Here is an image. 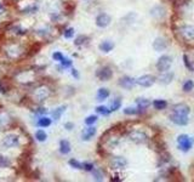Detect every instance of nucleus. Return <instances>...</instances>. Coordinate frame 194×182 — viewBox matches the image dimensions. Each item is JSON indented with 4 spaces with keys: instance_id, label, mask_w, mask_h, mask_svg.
<instances>
[{
    "instance_id": "obj_39",
    "label": "nucleus",
    "mask_w": 194,
    "mask_h": 182,
    "mask_svg": "<svg viewBox=\"0 0 194 182\" xmlns=\"http://www.w3.org/2000/svg\"><path fill=\"white\" fill-rule=\"evenodd\" d=\"M183 61H184V66L188 68V69H193V67H192V64H191V62H189V60H188V56L187 55H183Z\"/></svg>"
},
{
    "instance_id": "obj_30",
    "label": "nucleus",
    "mask_w": 194,
    "mask_h": 182,
    "mask_svg": "<svg viewBox=\"0 0 194 182\" xmlns=\"http://www.w3.org/2000/svg\"><path fill=\"white\" fill-rule=\"evenodd\" d=\"M193 87H194V83L192 80H189V79L183 84V91H186V92L192 91V90H193Z\"/></svg>"
},
{
    "instance_id": "obj_20",
    "label": "nucleus",
    "mask_w": 194,
    "mask_h": 182,
    "mask_svg": "<svg viewBox=\"0 0 194 182\" xmlns=\"http://www.w3.org/2000/svg\"><path fill=\"white\" fill-rule=\"evenodd\" d=\"M136 103H137V108L141 109V111L147 109L149 107V104H151L149 100H147V99H137Z\"/></svg>"
},
{
    "instance_id": "obj_23",
    "label": "nucleus",
    "mask_w": 194,
    "mask_h": 182,
    "mask_svg": "<svg viewBox=\"0 0 194 182\" xmlns=\"http://www.w3.org/2000/svg\"><path fill=\"white\" fill-rule=\"evenodd\" d=\"M51 123H52V120H51L50 118H47V117H41V118H39V120H38V126H40V127H47V126L51 125Z\"/></svg>"
},
{
    "instance_id": "obj_8",
    "label": "nucleus",
    "mask_w": 194,
    "mask_h": 182,
    "mask_svg": "<svg viewBox=\"0 0 194 182\" xmlns=\"http://www.w3.org/2000/svg\"><path fill=\"white\" fill-rule=\"evenodd\" d=\"M2 144H4V147H6V148L16 147V146H18L19 144V137L17 136V135H14V134L7 135V136L4 139Z\"/></svg>"
},
{
    "instance_id": "obj_41",
    "label": "nucleus",
    "mask_w": 194,
    "mask_h": 182,
    "mask_svg": "<svg viewBox=\"0 0 194 182\" xmlns=\"http://www.w3.org/2000/svg\"><path fill=\"white\" fill-rule=\"evenodd\" d=\"M61 64H62L64 68H67V67H71V66H72V61L68 60V59H63V60L61 61Z\"/></svg>"
},
{
    "instance_id": "obj_22",
    "label": "nucleus",
    "mask_w": 194,
    "mask_h": 182,
    "mask_svg": "<svg viewBox=\"0 0 194 182\" xmlns=\"http://www.w3.org/2000/svg\"><path fill=\"white\" fill-rule=\"evenodd\" d=\"M66 108H67V106H61V107H57L54 112H52V118L55 119V120H58L61 117H62V114L64 113V111H66Z\"/></svg>"
},
{
    "instance_id": "obj_16",
    "label": "nucleus",
    "mask_w": 194,
    "mask_h": 182,
    "mask_svg": "<svg viewBox=\"0 0 194 182\" xmlns=\"http://www.w3.org/2000/svg\"><path fill=\"white\" fill-rule=\"evenodd\" d=\"M174 72L166 71V72H161V74L158 77V80L160 81L161 84H170L171 81L174 80Z\"/></svg>"
},
{
    "instance_id": "obj_33",
    "label": "nucleus",
    "mask_w": 194,
    "mask_h": 182,
    "mask_svg": "<svg viewBox=\"0 0 194 182\" xmlns=\"http://www.w3.org/2000/svg\"><path fill=\"white\" fill-rule=\"evenodd\" d=\"M96 121H97V117H96V115H90V117H87V118L85 119V124H86L87 126H90V125L95 124Z\"/></svg>"
},
{
    "instance_id": "obj_13",
    "label": "nucleus",
    "mask_w": 194,
    "mask_h": 182,
    "mask_svg": "<svg viewBox=\"0 0 194 182\" xmlns=\"http://www.w3.org/2000/svg\"><path fill=\"white\" fill-rule=\"evenodd\" d=\"M136 84V80L131 77H123L120 80H119V85L126 90H131Z\"/></svg>"
},
{
    "instance_id": "obj_9",
    "label": "nucleus",
    "mask_w": 194,
    "mask_h": 182,
    "mask_svg": "<svg viewBox=\"0 0 194 182\" xmlns=\"http://www.w3.org/2000/svg\"><path fill=\"white\" fill-rule=\"evenodd\" d=\"M50 95V91L46 86H41V87H38L35 91H34V97L37 101H44L49 97Z\"/></svg>"
},
{
    "instance_id": "obj_42",
    "label": "nucleus",
    "mask_w": 194,
    "mask_h": 182,
    "mask_svg": "<svg viewBox=\"0 0 194 182\" xmlns=\"http://www.w3.org/2000/svg\"><path fill=\"white\" fill-rule=\"evenodd\" d=\"M64 127H66V130H73L74 124H73V123H71V121H68V123H66V124H64Z\"/></svg>"
},
{
    "instance_id": "obj_18",
    "label": "nucleus",
    "mask_w": 194,
    "mask_h": 182,
    "mask_svg": "<svg viewBox=\"0 0 194 182\" xmlns=\"http://www.w3.org/2000/svg\"><path fill=\"white\" fill-rule=\"evenodd\" d=\"M114 42L111 40H106L103 41L101 45H99V50L101 51H103V52H109V51H112L113 49H114Z\"/></svg>"
},
{
    "instance_id": "obj_45",
    "label": "nucleus",
    "mask_w": 194,
    "mask_h": 182,
    "mask_svg": "<svg viewBox=\"0 0 194 182\" xmlns=\"http://www.w3.org/2000/svg\"><path fill=\"white\" fill-rule=\"evenodd\" d=\"M2 9V2H0V10Z\"/></svg>"
},
{
    "instance_id": "obj_35",
    "label": "nucleus",
    "mask_w": 194,
    "mask_h": 182,
    "mask_svg": "<svg viewBox=\"0 0 194 182\" xmlns=\"http://www.w3.org/2000/svg\"><path fill=\"white\" fill-rule=\"evenodd\" d=\"M11 162L5 158V157H0V168H6V166H10Z\"/></svg>"
},
{
    "instance_id": "obj_10",
    "label": "nucleus",
    "mask_w": 194,
    "mask_h": 182,
    "mask_svg": "<svg viewBox=\"0 0 194 182\" xmlns=\"http://www.w3.org/2000/svg\"><path fill=\"white\" fill-rule=\"evenodd\" d=\"M170 119L171 121L176 124V125H181V126H184L188 124V115H182V114H177V113H172L170 115Z\"/></svg>"
},
{
    "instance_id": "obj_12",
    "label": "nucleus",
    "mask_w": 194,
    "mask_h": 182,
    "mask_svg": "<svg viewBox=\"0 0 194 182\" xmlns=\"http://www.w3.org/2000/svg\"><path fill=\"white\" fill-rule=\"evenodd\" d=\"M127 165V160L124 158V157H114L112 160H111V166L112 169H123Z\"/></svg>"
},
{
    "instance_id": "obj_3",
    "label": "nucleus",
    "mask_w": 194,
    "mask_h": 182,
    "mask_svg": "<svg viewBox=\"0 0 194 182\" xmlns=\"http://www.w3.org/2000/svg\"><path fill=\"white\" fill-rule=\"evenodd\" d=\"M129 139L135 143H144L148 140V136L146 132H143L141 130H132L129 132Z\"/></svg>"
},
{
    "instance_id": "obj_27",
    "label": "nucleus",
    "mask_w": 194,
    "mask_h": 182,
    "mask_svg": "<svg viewBox=\"0 0 194 182\" xmlns=\"http://www.w3.org/2000/svg\"><path fill=\"white\" fill-rule=\"evenodd\" d=\"M35 11H38V6L37 5H29L22 10V14H33Z\"/></svg>"
},
{
    "instance_id": "obj_25",
    "label": "nucleus",
    "mask_w": 194,
    "mask_h": 182,
    "mask_svg": "<svg viewBox=\"0 0 194 182\" xmlns=\"http://www.w3.org/2000/svg\"><path fill=\"white\" fill-rule=\"evenodd\" d=\"M35 139L40 142H44V141H46L47 135H46V132H45L44 130H38V131L35 132Z\"/></svg>"
},
{
    "instance_id": "obj_14",
    "label": "nucleus",
    "mask_w": 194,
    "mask_h": 182,
    "mask_svg": "<svg viewBox=\"0 0 194 182\" xmlns=\"http://www.w3.org/2000/svg\"><path fill=\"white\" fill-rule=\"evenodd\" d=\"M172 109H174V113L182 114V115H188L189 112H191L189 106H187L186 103H178V104H175L174 107H172Z\"/></svg>"
},
{
    "instance_id": "obj_2",
    "label": "nucleus",
    "mask_w": 194,
    "mask_h": 182,
    "mask_svg": "<svg viewBox=\"0 0 194 182\" xmlns=\"http://www.w3.org/2000/svg\"><path fill=\"white\" fill-rule=\"evenodd\" d=\"M171 64H172V59H171V56L164 55V56H161V57L158 60V62H156V68H158L159 72H166V71L170 69Z\"/></svg>"
},
{
    "instance_id": "obj_28",
    "label": "nucleus",
    "mask_w": 194,
    "mask_h": 182,
    "mask_svg": "<svg viewBox=\"0 0 194 182\" xmlns=\"http://www.w3.org/2000/svg\"><path fill=\"white\" fill-rule=\"evenodd\" d=\"M92 175H94L95 181H102V180H103V172H102V170H99V169L92 170Z\"/></svg>"
},
{
    "instance_id": "obj_6",
    "label": "nucleus",
    "mask_w": 194,
    "mask_h": 182,
    "mask_svg": "<svg viewBox=\"0 0 194 182\" xmlns=\"http://www.w3.org/2000/svg\"><path fill=\"white\" fill-rule=\"evenodd\" d=\"M181 35L183 37V39L186 40H193L194 39V26H189L186 24L180 29Z\"/></svg>"
},
{
    "instance_id": "obj_24",
    "label": "nucleus",
    "mask_w": 194,
    "mask_h": 182,
    "mask_svg": "<svg viewBox=\"0 0 194 182\" xmlns=\"http://www.w3.org/2000/svg\"><path fill=\"white\" fill-rule=\"evenodd\" d=\"M153 106H154L155 109L161 111V109H165V108L168 107V102L164 101V100H155V101L153 102Z\"/></svg>"
},
{
    "instance_id": "obj_15",
    "label": "nucleus",
    "mask_w": 194,
    "mask_h": 182,
    "mask_svg": "<svg viewBox=\"0 0 194 182\" xmlns=\"http://www.w3.org/2000/svg\"><path fill=\"white\" fill-rule=\"evenodd\" d=\"M168 47V40L163 37H159L153 41V49L155 51H164Z\"/></svg>"
},
{
    "instance_id": "obj_38",
    "label": "nucleus",
    "mask_w": 194,
    "mask_h": 182,
    "mask_svg": "<svg viewBox=\"0 0 194 182\" xmlns=\"http://www.w3.org/2000/svg\"><path fill=\"white\" fill-rule=\"evenodd\" d=\"M83 169L86 171H92L94 170V164L92 163H84L83 164Z\"/></svg>"
},
{
    "instance_id": "obj_26",
    "label": "nucleus",
    "mask_w": 194,
    "mask_h": 182,
    "mask_svg": "<svg viewBox=\"0 0 194 182\" xmlns=\"http://www.w3.org/2000/svg\"><path fill=\"white\" fill-rule=\"evenodd\" d=\"M89 41V38L86 37V35H79L75 41H74V44L77 45V46H81V45H84V44H86Z\"/></svg>"
},
{
    "instance_id": "obj_19",
    "label": "nucleus",
    "mask_w": 194,
    "mask_h": 182,
    "mask_svg": "<svg viewBox=\"0 0 194 182\" xmlns=\"http://www.w3.org/2000/svg\"><path fill=\"white\" fill-rule=\"evenodd\" d=\"M59 152L62 154H68L71 152V143L67 140H61L59 141Z\"/></svg>"
},
{
    "instance_id": "obj_1",
    "label": "nucleus",
    "mask_w": 194,
    "mask_h": 182,
    "mask_svg": "<svg viewBox=\"0 0 194 182\" xmlns=\"http://www.w3.org/2000/svg\"><path fill=\"white\" fill-rule=\"evenodd\" d=\"M177 143H178V147L181 151L183 152H187L192 148L193 146V139L189 137L188 135H180L177 137Z\"/></svg>"
},
{
    "instance_id": "obj_36",
    "label": "nucleus",
    "mask_w": 194,
    "mask_h": 182,
    "mask_svg": "<svg viewBox=\"0 0 194 182\" xmlns=\"http://www.w3.org/2000/svg\"><path fill=\"white\" fill-rule=\"evenodd\" d=\"M124 113H125L126 115H135V114H137V109H136V108H132V107L125 108V109H124Z\"/></svg>"
},
{
    "instance_id": "obj_11",
    "label": "nucleus",
    "mask_w": 194,
    "mask_h": 182,
    "mask_svg": "<svg viewBox=\"0 0 194 182\" xmlns=\"http://www.w3.org/2000/svg\"><path fill=\"white\" fill-rule=\"evenodd\" d=\"M111 16L107 14H101L96 17V26L99 28H106L111 23Z\"/></svg>"
},
{
    "instance_id": "obj_4",
    "label": "nucleus",
    "mask_w": 194,
    "mask_h": 182,
    "mask_svg": "<svg viewBox=\"0 0 194 182\" xmlns=\"http://www.w3.org/2000/svg\"><path fill=\"white\" fill-rule=\"evenodd\" d=\"M96 75L99 80L107 81L113 77V71H112L109 67H102V68H99V69L97 71Z\"/></svg>"
},
{
    "instance_id": "obj_37",
    "label": "nucleus",
    "mask_w": 194,
    "mask_h": 182,
    "mask_svg": "<svg viewBox=\"0 0 194 182\" xmlns=\"http://www.w3.org/2000/svg\"><path fill=\"white\" fill-rule=\"evenodd\" d=\"M52 59L55 61H58V62H61V61L64 59V56L62 55V52H59V51H56V52H54L52 54Z\"/></svg>"
},
{
    "instance_id": "obj_34",
    "label": "nucleus",
    "mask_w": 194,
    "mask_h": 182,
    "mask_svg": "<svg viewBox=\"0 0 194 182\" xmlns=\"http://www.w3.org/2000/svg\"><path fill=\"white\" fill-rule=\"evenodd\" d=\"M69 165L72 168H74V169H83V164L79 163L78 160H75V159H71L69 160Z\"/></svg>"
},
{
    "instance_id": "obj_7",
    "label": "nucleus",
    "mask_w": 194,
    "mask_h": 182,
    "mask_svg": "<svg viewBox=\"0 0 194 182\" xmlns=\"http://www.w3.org/2000/svg\"><path fill=\"white\" fill-rule=\"evenodd\" d=\"M136 83L139 85V86H143V87H149V86H152L153 84L155 83V78L153 75H151V74H146V75H142V77H139Z\"/></svg>"
},
{
    "instance_id": "obj_43",
    "label": "nucleus",
    "mask_w": 194,
    "mask_h": 182,
    "mask_svg": "<svg viewBox=\"0 0 194 182\" xmlns=\"http://www.w3.org/2000/svg\"><path fill=\"white\" fill-rule=\"evenodd\" d=\"M72 74H73V77H74V78H79V73H78V71L77 69H74V68H73V69H72Z\"/></svg>"
},
{
    "instance_id": "obj_40",
    "label": "nucleus",
    "mask_w": 194,
    "mask_h": 182,
    "mask_svg": "<svg viewBox=\"0 0 194 182\" xmlns=\"http://www.w3.org/2000/svg\"><path fill=\"white\" fill-rule=\"evenodd\" d=\"M7 91H9V87L4 84V81L0 80V92H1V94H6Z\"/></svg>"
},
{
    "instance_id": "obj_5",
    "label": "nucleus",
    "mask_w": 194,
    "mask_h": 182,
    "mask_svg": "<svg viewBox=\"0 0 194 182\" xmlns=\"http://www.w3.org/2000/svg\"><path fill=\"white\" fill-rule=\"evenodd\" d=\"M165 15H166V10H165V7L161 6V5H155L154 7L151 9V16H152L154 20H158V21L161 20V18L165 17Z\"/></svg>"
},
{
    "instance_id": "obj_44",
    "label": "nucleus",
    "mask_w": 194,
    "mask_h": 182,
    "mask_svg": "<svg viewBox=\"0 0 194 182\" xmlns=\"http://www.w3.org/2000/svg\"><path fill=\"white\" fill-rule=\"evenodd\" d=\"M112 181H120V179L118 176H114V179H112Z\"/></svg>"
},
{
    "instance_id": "obj_17",
    "label": "nucleus",
    "mask_w": 194,
    "mask_h": 182,
    "mask_svg": "<svg viewBox=\"0 0 194 182\" xmlns=\"http://www.w3.org/2000/svg\"><path fill=\"white\" fill-rule=\"evenodd\" d=\"M95 135H96V127H94V126L90 125L89 127H86V129L83 131L81 137H83L84 141H89V140H91Z\"/></svg>"
},
{
    "instance_id": "obj_32",
    "label": "nucleus",
    "mask_w": 194,
    "mask_h": 182,
    "mask_svg": "<svg viewBox=\"0 0 194 182\" xmlns=\"http://www.w3.org/2000/svg\"><path fill=\"white\" fill-rule=\"evenodd\" d=\"M63 35H64L66 39L73 38V35H74V29H73V28H67V29L63 32Z\"/></svg>"
},
{
    "instance_id": "obj_29",
    "label": "nucleus",
    "mask_w": 194,
    "mask_h": 182,
    "mask_svg": "<svg viewBox=\"0 0 194 182\" xmlns=\"http://www.w3.org/2000/svg\"><path fill=\"white\" fill-rule=\"evenodd\" d=\"M96 112L98 114H102V115H107L108 113H111L112 111L111 109H108L107 107H104V106H99V107H96Z\"/></svg>"
},
{
    "instance_id": "obj_31",
    "label": "nucleus",
    "mask_w": 194,
    "mask_h": 182,
    "mask_svg": "<svg viewBox=\"0 0 194 182\" xmlns=\"http://www.w3.org/2000/svg\"><path fill=\"white\" fill-rule=\"evenodd\" d=\"M120 106H121V100L120 99H115L113 103H112V106H111V111L112 112H115L116 109H119L120 108Z\"/></svg>"
},
{
    "instance_id": "obj_21",
    "label": "nucleus",
    "mask_w": 194,
    "mask_h": 182,
    "mask_svg": "<svg viewBox=\"0 0 194 182\" xmlns=\"http://www.w3.org/2000/svg\"><path fill=\"white\" fill-rule=\"evenodd\" d=\"M108 96H109V90L106 87H101L97 92V100L98 101H104Z\"/></svg>"
}]
</instances>
